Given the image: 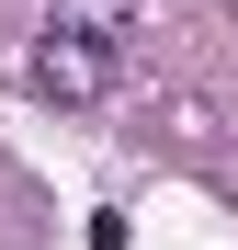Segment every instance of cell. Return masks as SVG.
<instances>
[{
    "mask_svg": "<svg viewBox=\"0 0 238 250\" xmlns=\"http://www.w3.org/2000/svg\"><path fill=\"white\" fill-rule=\"evenodd\" d=\"M46 34H57V46H91V57H125L136 0H46Z\"/></svg>",
    "mask_w": 238,
    "mask_h": 250,
    "instance_id": "obj_1",
    "label": "cell"
},
{
    "mask_svg": "<svg viewBox=\"0 0 238 250\" xmlns=\"http://www.w3.org/2000/svg\"><path fill=\"white\" fill-rule=\"evenodd\" d=\"M34 91H46V103H102V91H113V57L57 46V34H46V46H34Z\"/></svg>",
    "mask_w": 238,
    "mask_h": 250,
    "instance_id": "obj_2",
    "label": "cell"
}]
</instances>
